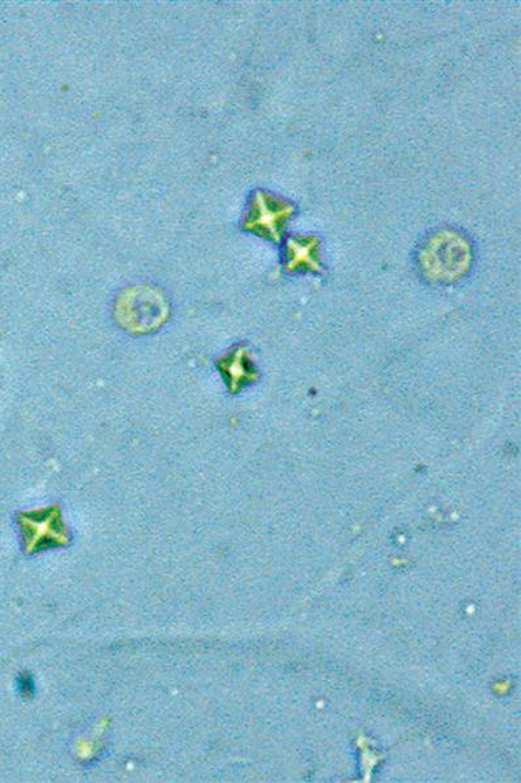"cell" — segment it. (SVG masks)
<instances>
[{"label":"cell","instance_id":"cell-6","mask_svg":"<svg viewBox=\"0 0 521 783\" xmlns=\"http://www.w3.org/2000/svg\"><path fill=\"white\" fill-rule=\"evenodd\" d=\"M286 270L292 272L320 270L319 241L315 237L291 238L286 243Z\"/></svg>","mask_w":521,"mask_h":783},{"label":"cell","instance_id":"cell-4","mask_svg":"<svg viewBox=\"0 0 521 783\" xmlns=\"http://www.w3.org/2000/svg\"><path fill=\"white\" fill-rule=\"evenodd\" d=\"M216 366L231 394L241 393L258 379L256 364H253L249 350L243 345H238L219 358L216 361Z\"/></svg>","mask_w":521,"mask_h":783},{"label":"cell","instance_id":"cell-1","mask_svg":"<svg viewBox=\"0 0 521 783\" xmlns=\"http://www.w3.org/2000/svg\"><path fill=\"white\" fill-rule=\"evenodd\" d=\"M170 315L167 297L147 285L123 291L114 304V318L121 329L133 336H147L167 324Z\"/></svg>","mask_w":521,"mask_h":783},{"label":"cell","instance_id":"cell-2","mask_svg":"<svg viewBox=\"0 0 521 783\" xmlns=\"http://www.w3.org/2000/svg\"><path fill=\"white\" fill-rule=\"evenodd\" d=\"M421 268L430 281L452 283L468 272L472 248L462 235L441 231L431 237L420 257Z\"/></svg>","mask_w":521,"mask_h":783},{"label":"cell","instance_id":"cell-3","mask_svg":"<svg viewBox=\"0 0 521 783\" xmlns=\"http://www.w3.org/2000/svg\"><path fill=\"white\" fill-rule=\"evenodd\" d=\"M292 215L291 203L271 194L258 193L252 197L243 227L267 240L279 241Z\"/></svg>","mask_w":521,"mask_h":783},{"label":"cell","instance_id":"cell-5","mask_svg":"<svg viewBox=\"0 0 521 783\" xmlns=\"http://www.w3.org/2000/svg\"><path fill=\"white\" fill-rule=\"evenodd\" d=\"M23 530L31 537H49L52 542H64L67 537L66 526L61 521L60 510L52 507L22 517Z\"/></svg>","mask_w":521,"mask_h":783}]
</instances>
